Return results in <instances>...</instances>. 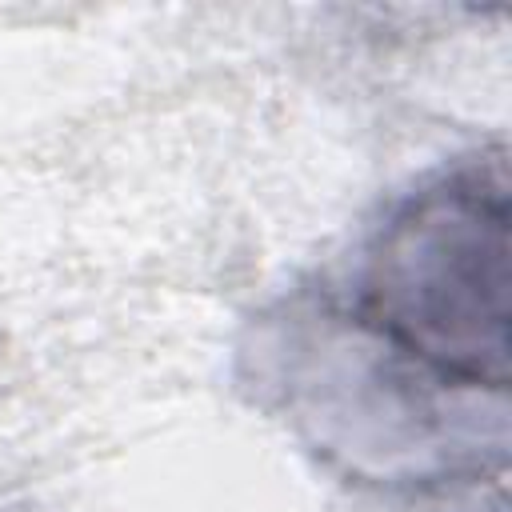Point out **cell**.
<instances>
[{"mask_svg": "<svg viewBox=\"0 0 512 512\" xmlns=\"http://www.w3.org/2000/svg\"><path fill=\"white\" fill-rule=\"evenodd\" d=\"M508 152L484 148L384 208L344 276L268 308L256 396L340 476L444 488L508 464Z\"/></svg>", "mask_w": 512, "mask_h": 512, "instance_id": "cell-1", "label": "cell"}]
</instances>
